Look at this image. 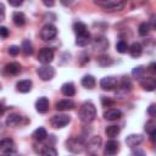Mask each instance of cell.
Segmentation results:
<instances>
[{"label": "cell", "mask_w": 156, "mask_h": 156, "mask_svg": "<svg viewBox=\"0 0 156 156\" xmlns=\"http://www.w3.org/2000/svg\"><path fill=\"white\" fill-rule=\"evenodd\" d=\"M96 117V108L91 102H84L79 108V118L84 123H90Z\"/></svg>", "instance_id": "6da1fadb"}, {"label": "cell", "mask_w": 156, "mask_h": 156, "mask_svg": "<svg viewBox=\"0 0 156 156\" xmlns=\"http://www.w3.org/2000/svg\"><path fill=\"white\" fill-rule=\"evenodd\" d=\"M87 144L82 136H72L66 141V149L73 154H79L85 149Z\"/></svg>", "instance_id": "7a4b0ae2"}, {"label": "cell", "mask_w": 156, "mask_h": 156, "mask_svg": "<svg viewBox=\"0 0 156 156\" xmlns=\"http://www.w3.org/2000/svg\"><path fill=\"white\" fill-rule=\"evenodd\" d=\"M96 5L101 6L105 11H119L124 7L126 2L121 0H104V1H95Z\"/></svg>", "instance_id": "3957f363"}, {"label": "cell", "mask_w": 156, "mask_h": 156, "mask_svg": "<svg viewBox=\"0 0 156 156\" xmlns=\"http://www.w3.org/2000/svg\"><path fill=\"white\" fill-rule=\"evenodd\" d=\"M56 35H57V28L50 23L45 24L40 30V38L44 41H50L54 38H56Z\"/></svg>", "instance_id": "277c9868"}, {"label": "cell", "mask_w": 156, "mask_h": 156, "mask_svg": "<svg viewBox=\"0 0 156 156\" xmlns=\"http://www.w3.org/2000/svg\"><path fill=\"white\" fill-rule=\"evenodd\" d=\"M37 73L41 80H50L55 76V69L50 65H43L37 69Z\"/></svg>", "instance_id": "5b68a950"}, {"label": "cell", "mask_w": 156, "mask_h": 156, "mask_svg": "<svg viewBox=\"0 0 156 156\" xmlns=\"http://www.w3.org/2000/svg\"><path fill=\"white\" fill-rule=\"evenodd\" d=\"M54 60V51L50 48H43L38 52V61L43 65H49Z\"/></svg>", "instance_id": "8992f818"}, {"label": "cell", "mask_w": 156, "mask_h": 156, "mask_svg": "<svg viewBox=\"0 0 156 156\" xmlns=\"http://www.w3.org/2000/svg\"><path fill=\"white\" fill-rule=\"evenodd\" d=\"M69 121H71V118H69L68 115L58 113V115H55L51 118V126L54 128H63L69 123Z\"/></svg>", "instance_id": "52a82bcc"}, {"label": "cell", "mask_w": 156, "mask_h": 156, "mask_svg": "<svg viewBox=\"0 0 156 156\" xmlns=\"http://www.w3.org/2000/svg\"><path fill=\"white\" fill-rule=\"evenodd\" d=\"M16 150L15 141L11 138H4L0 140V151L4 154H12Z\"/></svg>", "instance_id": "ba28073f"}, {"label": "cell", "mask_w": 156, "mask_h": 156, "mask_svg": "<svg viewBox=\"0 0 156 156\" xmlns=\"http://www.w3.org/2000/svg\"><path fill=\"white\" fill-rule=\"evenodd\" d=\"M118 85V80L115 78V77H104L101 80H100V87L104 89V90H112L115 89L116 87Z\"/></svg>", "instance_id": "9c48e42d"}, {"label": "cell", "mask_w": 156, "mask_h": 156, "mask_svg": "<svg viewBox=\"0 0 156 156\" xmlns=\"http://www.w3.org/2000/svg\"><path fill=\"white\" fill-rule=\"evenodd\" d=\"M93 48L98 51H105L108 48V40L102 35L95 37L93 39Z\"/></svg>", "instance_id": "30bf717a"}, {"label": "cell", "mask_w": 156, "mask_h": 156, "mask_svg": "<svg viewBox=\"0 0 156 156\" xmlns=\"http://www.w3.org/2000/svg\"><path fill=\"white\" fill-rule=\"evenodd\" d=\"M119 150V143L115 139H111L105 145V155L106 156H115Z\"/></svg>", "instance_id": "8fae6325"}, {"label": "cell", "mask_w": 156, "mask_h": 156, "mask_svg": "<svg viewBox=\"0 0 156 156\" xmlns=\"http://www.w3.org/2000/svg\"><path fill=\"white\" fill-rule=\"evenodd\" d=\"M144 141V136L141 134H129L126 138V144L129 147H136Z\"/></svg>", "instance_id": "7c38bea8"}, {"label": "cell", "mask_w": 156, "mask_h": 156, "mask_svg": "<svg viewBox=\"0 0 156 156\" xmlns=\"http://www.w3.org/2000/svg\"><path fill=\"white\" fill-rule=\"evenodd\" d=\"M74 102L71 99H62L58 100L55 105V108L57 111H68V110H73L74 108Z\"/></svg>", "instance_id": "4fadbf2b"}, {"label": "cell", "mask_w": 156, "mask_h": 156, "mask_svg": "<svg viewBox=\"0 0 156 156\" xmlns=\"http://www.w3.org/2000/svg\"><path fill=\"white\" fill-rule=\"evenodd\" d=\"M122 116H123L122 111L118 110V108H113V107L107 108V110L104 112V118L107 119V121H117V119H119Z\"/></svg>", "instance_id": "5bb4252c"}, {"label": "cell", "mask_w": 156, "mask_h": 156, "mask_svg": "<svg viewBox=\"0 0 156 156\" xmlns=\"http://www.w3.org/2000/svg\"><path fill=\"white\" fill-rule=\"evenodd\" d=\"M140 85L146 91H154L156 88V80L154 77H146L140 80Z\"/></svg>", "instance_id": "9a60e30c"}, {"label": "cell", "mask_w": 156, "mask_h": 156, "mask_svg": "<svg viewBox=\"0 0 156 156\" xmlns=\"http://www.w3.org/2000/svg\"><path fill=\"white\" fill-rule=\"evenodd\" d=\"M49 100H48V98H45V96H41V98H39L37 101H35V110L38 111V112H40V113H45V112H48V110H49Z\"/></svg>", "instance_id": "2e32d148"}, {"label": "cell", "mask_w": 156, "mask_h": 156, "mask_svg": "<svg viewBox=\"0 0 156 156\" xmlns=\"http://www.w3.org/2000/svg\"><path fill=\"white\" fill-rule=\"evenodd\" d=\"M32 80H29V79H23V80H20L17 84H16V89H17V91H20V93H23V94H26V93H29L30 90H32Z\"/></svg>", "instance_id": "e0dca14e"}, {"label": "cell", "mask_w": 156, "mask_h": 156, "mask_svg": "<svg viewBox=\"0 0 156 156\" xmlns=\"http://www.w3.org/2000/svg\"><path fill=\"white\" fill-rule=\"evenodd\" d=\"M5 71L7 74H11V76H17L21 73L22 68H21V65L18 62H10L5 66Z\"/></svg>", "instance_id": "ac0fdd59"}, {"label": "cell", "mask_w": 156, "mask_h": 156, "mask_svg": "<svg viewBox=\"0 0 156 156\" xmlns=\"http://www.w3.org/2000/svg\"><path fill=\"white\" fill-rule=\"evenodd\" d=\"M12 22L17 26V27H22L26 23V15L21 11H15L12 13Z\"/></svg>", "instance_id": "d6986e66"}, {"label": "cell", "mask_w": 156, "mask_h": 156, "mask_svg": "<svg viewBox=\"0 0 156 156\" xmlns=\"http://www.w3.org/2000/svg\"><path fill=\"white\" fill-rule=\"evenodd\" d=\"M61 93H62L65 96H68V98L73 96V95L76 94L74 84H73V83H71V82H67V83L62 84V87H61Z\"/></svg>", "instance_id": "ffe728a7"}, {"label": "cell", "mask_w": 156, "mask_h": 156, "mask_svg": "<svg viewBox=\"0 0 156 156\" xmlns=\"http://www.w3.org/2000/svg\"><path fill=\"white\" fill-rule=\"evenodd\" d=\"M128 51H129L132 57L136 58V57H139L143 54V46L139 43H133L130 46H128Z\"/></svg>", "instance_id": "44dd1931"}, {"label": "cell", "mask_w": 156, "mask_h": 156, "mask_svg": "<svg viewBox=\"0 0 156 156\" xmlns=\"http://www.w3.org/2000/svg\"><path fill=\"white\" fill-rule=\"evenodd\" d=\"M21 121H22V117L20 115L11 113L6 118V126H9V127H16V126H18L21 123Z\"/></svg>", "instance_id": "7402d4cb"}, {"label": "cell", "mask_w": 156, "mask_h": 156, "mask_svg": "<svg viewBox=\"0 0 156 156\" xmlns=\"http://www.w3.org/2000/svg\"><path fill=\"white\" fill-rule=\"evenodd\" d=\"M32 136H33L37 141H43V140H45V139H46V136H48V132H46V129H45V128L39 127V128H37V129L33 132Z\"/></svg>", "instance_id": "603a6c76"}, {"label": "cell", "mask_w": 156, "mask_h": 156, "mask_svg": "<svg viewBox=\"0 0 156 156\" xmlns=\"http://www.w3.org/2000/svg\"><path fill=\"white\" fill-rule=\"evenodd\" d=\"M95 84H96V80L91 74H87L82 78V85L87 89H93L95 87Z\"/></svg>", "instance_id": "cb8c5ba5"}, {"label": "cell", "mask_w": 156, "mask_h": 156, "mask_svg": "<svg viewBox=\"0 0 156 156\" xmlns=\"http://www.w3.org/2000/svg\"><path fill=\"white\" fill-rule=\"evenodd\" d=\"M100 145H101V138L99 135H95L89 140V143L85 147H88V150H90V151H95L100 147Z\"/></svg>", "instance_id": "d4e9b609"}, {"label": "cell", "mask_w": 156, "mask_h": 156, "mask_svg": "<svg viewBox=\"0 0 156 156\" xmlns=\"http://www.w3.org/2000/svg\"><path fill=\"white\" fill-rule=\"evenodd\" d=\"M145 73H146V67H144V66H136L132 71V76L135 79H140V80L143 78H145Z\"/></svg>", "instance_id": "484cf974"}, {"label": "cell", "mask_w": 156, "mask_h": 156, "mask_svg": "<svg viewBox=\"0 0 156 156\" xmlns=\"http://www.w3.org/2000/svg\"><path fill=\"white\" fill-rule=\"evenodd\" d=\"M89 43H90V34H89V32H87V33H84L82 35H77L76 44L78 46H87Z\"/></svg>", "instance_id": "4316f807"}, {"label": "cell", "mask_w": 156, "mask_h": 156, "mask_svg": "<svg viewBox=\"0 0 156 156\" xmlns=\"http://www.w3.org/2000/svg\"><path fill=\"white\" fill-rule=\"evenodd\" d=\"M121 132V128L118 126H107L105 128V134L108 136V138H116Z\"/></svg>", "instance_id": "83f0119b"}, {"label": "cell", "mask_w": 156, "mask_h": 156, "mask_svg": "<svg viewBox=\"0 0 156 156\" xmlns=\"http://www.w3.org/2000/svg\"><path fill=\"white\" fill-rule=\"evenodd\" d=\"M145 130L150 134L151 140H154V139H155V134H156V122H155L154 119L147 121L146 124H145Z\"/></svg>", "instance_id": "f1b7e54d"}, {"label": "cell", "mask_w": 156, "mask_h": 156, "mask_svg": "<svg viewBox=\"0 0 156 156\" xmlns=\"http://www.w3.org/2000/svg\"><path fill=\"white\" fill-rule=\"evenodd\" d=\"M73 30H74V33H76L77 35H82V34H84V33L88 32V30H87V26H85L83 22H80V21L73 23Z\"/></svg>", "instance_id": "f546056e"}, {"label": "cell", "mask_w": 156, "mask_h": 156, "mask_svg": "<svg viewBox=\"0 0 156 156\" xmlns=\"http://www.w3.org/2000/svg\"><path fill=\"white\" fill-rule=\"evenodd\" d=\"M21 51L23 52L24 56H29V55L33 54V46H32V44H30L29 40H23V41H22Z\"/></svg>", "instance_id": "4dcf8cb0"}, {"label": "cell", "mask_w": 156, "mask_h": 156, "mask_svg": "<svg viewBox=\"0 0 156 156\" xmlns=\"http://www.w3.org/2000/svg\"><path fill=\"white\" fill-rule=\"evenodd\" d=\"M98 63L100 66H102V67H107V66L113 63V60L110 56H107V55H100L98 57Z\"/></svg>", "instance_id": "1f68e13d"}, {"label": "cell", "mask_w": 156, "mask_h": 156, "mask_svg": "<svg viewBox=\"0 0 156 156\" xmlns=\"http://www.w3.org/2000/svg\"><path fill=\"white\" fill-rule=\"evenodd\" d=\"M150 29H151V28H150V24H149L147 22H141V23L139 24L138 32H139V34H140V35L145 37V35H147V34H149Z\"/></svg>", "instance_id": "d6a6232c"}, {"label": "cell", "mask_w": 156, "mask_h": 156, "mask_svg": "<svg viewBox=\"0 0 156 156\" xmlns=\"http://www.w3.org/2000/svg\"><path fill=\"white\" fill-rule=\"evenodd\" d=\"M119 87H121V89H123L124 91H129V90L132 89V83H130L129 78H128V77H123L122 80H121Z\"/></svg>", "instance_id": "836d02e7"}, {"label": "cell", "mask_w": 156, "mask_h": 156, "mask_svg": "<svg viewBox=\"0 0 156 156\" xmlns=\"http://www.w3.org/2000/svg\"><path fill=\"white\" fill-rule=\"evenodd\" d=\"M41 156H57V151L52 146H46L41 150Z\"/></svg>", "instance_id": "e575fe53"}, {"label": "cell", "mask_w": 156, "mask_h": 156, "mask_svg": "<svg viewBox=\"0 0 156 156\" xmlns=\"http://www.w3.org/2000/svg\"><path fill=\"white\" fill-rule=\"evenodd\" d=\"M116 50L121 54H126L128 51V44L124 41V40H119L117 44H116Z\"/></svg>", "instance_id": "d590c367"}, {"label": "cell", "mask_w": 156, "mask_h": 156, "mask_svg": "<svg viewBox=\"0 0 156 156\" xmlns=\"http://www.w3.org/2000/svg\"><path fill=\"white\" fill-rule=\"evenodd\" d=\"M20 51H21V48L17 46V45H11V46H9V49H7V52H9L11 56H17V55L20 54Z\"/></svg>", "instance_id": "8d00e7d4"}, {"label": "cell", "mask_w": 156, "mask_h": 156, "mask_svg": "<svg viewBox=\"0 0 156 156\" xmlns=\"http://www.w3.org/2000/svg\"><path fill=\"white\" fill-rule=\"evenodd\" d=\"M9 34H10L9 29H7L6 27H4V26H0V37L5 39V38H7V37H9Z\"/></svg>", "instance_id": "74e56055"}, {"label": "cell", "mask_w": 156, "mask_h": 156, "mask_svg": "<svg viewBox=\"0 0 156 156\" xmlns=\"http://www.w3.org/2000/svg\"><path fill=\"white\" fill-rule=\"evenodd\" d=\"M101 101H102V105H104L105 107H106V106L110 107L111 105H113V101H112L111 99H108V98H105V96L101 98Z\"/></svg>", "instance_id": "f35d334b"}, {"label": "cell", "mask_w": 156, "mask_h": 156, "mask_svg": "<svg viewBox=\"0 0 156 156\" xmlns=\"http://www.w3.org/2000/svg\"><path fill=\"white\" fill-rule=\"evenodd\" d=\"M147 113H149L151 117H154V116L156 115V105H155V104H151V105H150V107L147 108Z\"/></svg>", "instance_id": "ab89813d"}, {"label": "cell", "mask_w": 156, "mask_h": 156, "mask_svg": "<svg viewBox=\"0 0 156 156\" xmlns=\"http://www.w3.org/2000/svg\"><path fill=\"white\" fill-rule=\"evenodd\" d=\"M9 4H10L11 6L17 7V6H21V5L23 4V1H22V0H9Z\"/></svg>", "instance_id": "60d3db41"}, {"label": "cell", "mask_w": 156, "mask_h": 156, "mask_svg": "<svg viewBox=\"0 0 156 156\" xmlns=\"http://www.w3.org/2000/svg\"><path fill=\"white\" fill-rule=\"evenodd\" d=\"M4 17H5V7H4V5L0 2V21H2Z\"/></svg>", "instance_id": "b9f144b4"}, {"label": "cell", "mask_w": 156, "mask_h": 156, "mask_svg": "<svg viewBox=\"0 0 156 156\" xmlns=\"http://www.w3.org/2000/svg\"><path fill=\"white\" fill-rule=\"evenodd\" d=\"M155 67H156V63H155V62H151L150 66H149V71H150L151 73H155V72H156V68H155Z\"/></svg>", "instance_id": "7bdbcfd3"}, {"label": "cell", "mask_w": 156, "mask_h": 156, "mask_svg": "<svg viewBox=\"0 0 156 156\" xmlns=\"http://www.w3.org/2000/svg\"><path fill=\"white\" fill-rule=\"evenodd\" d=\"M43 4H44L45 6H54V5H55V2H54V1H48V0H44V1H43Z\"/></svg>", "instance_id": "ee69618b"}, {"label": "cell", "mask_w": 156, "mask_h": 156, "mask_svg": "<svg viewBox=\"0 0 156 156\" xmlns=\"http://www.w3.org/2000/svg\"><path fill=\"white\" fill-rule=\"evenodd\" d=\"M0 89H1V84H0Z\"/></svg>", "instance_id": "f6af8a7d"}]
</instances>
